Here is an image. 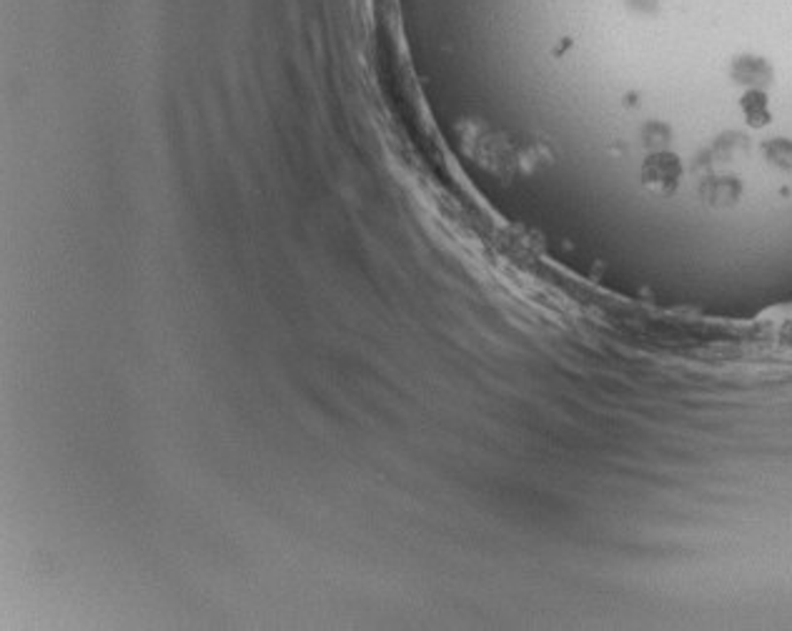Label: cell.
I'll list each match as a JSON object with an SVG mask.
<instances>
[{
  "label": "cell",
  "instance_id": "cell-1",
  "mask_svg": "<svg viewBox=\"0 0 792 631\" xmlns=\"http://www.w3.org/2000/svg\"><path fill=\"white\" fill-rule=\"evenodd\" d=\"M642 178H645V186L652 193H657V196H670V193H675V189L679 186L682 163L677 161V156H672V153H657V156H652V158H647L645 161Z\"/></svg>",
  "mask_w": 792,
  "mask_h": 631
},
{
  "label": "cell",
  "instance_id": "cell-4",
  "mask_svg": "<svg viewBox=\"0 0 792 631\" xmlns=\"http://www.w3.org/2000/svg\"><path fill=\"white\" fill-rule=\"evenodd\" d=\"M765 156L773 165L792 173V143L790 141H773L765 146Z\"/></svg>",
  "mask_w": 792,
  "mask_h": 631
},
{
  "label": "cell",
  "instance_id": "cell-2",
  "mask_svg": "<svg viewBox=\"0 0 792 631\" xmlns=\"http://www.w3.org/2000/svg\"><path fill=\"white\" fill-rule=\"evenodd\" d=\"M700 196L707 206L727 208L734 206L742 196V183L737 178L722 176V178H707L700 186Z\"/></svg>",
  "mask_w": 792,
  "mask_h": 631
},
{
  "label": "cell",
  "instance_id": "cell-3",
  "mask_svg": "<svg viewBox=\"0 0 792 631\" xmlns=\"http://www.w3.org/2000/svg\"><path fill=\"white\" fill-rule=\"evenodd\" d=\"M742 113L749 120V126H765L770 120V111H767V98L760 90H749L742 98Z\"/></svg>",
  "mask_w": 792,
  "mask_h": 631
}]
</instances>
